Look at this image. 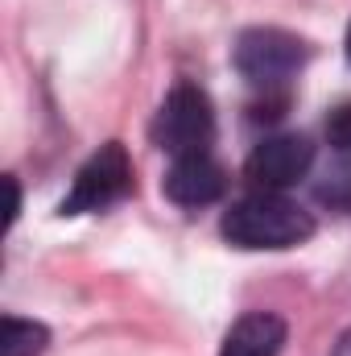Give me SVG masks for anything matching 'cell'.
Segmentation results:
<instances>
[{
	"label": "cell",
	"mask_w": 351,
	"mask_h": 356,
	"mask_svg": "<svg viewBox=\"0 0 351 356\" xmlns=\"http://www.w3.org/2000/svg\"><path fill=\"white\" fill-rule=\"evenodd\" d=\"M310 166H314L310 137H302V133H277V137H264L261 145L248 154L244 175L261 191H285V186H293V182H302V178L310 175Z\"/></svg>",
	"instance_id": "5"
},
{
	"label": "cell",
	"mask_w": 351,
	"mask_h": 356,
	"mask_svg": "<svg viewBox=\"0 0 351 356\" xmlns=\"http://www.w3.org/2000/svg\"><path fill=\"white\" fill-rule=\"evenodd\" d=\"M327 141L335 149H343V154L351 149V99L331 108V116H327Z\"/></svg>",
	"instance_id": "9"
},
{
	"label": "cell",
	"mask_w": 351,
	"mask_h": 356,
	"mask_svg": "<svg viewBox=\"0 0 351 356\" xmlns=\"http://www.w3.org/2000/svg\"><path fill=\"white\" fill-rule=\"evenodd\" d=\"M232 63H236V71L252 88L277 91L310 63V46L298 33H285V29H273V25H257V29H244L236 38Z\"/></svg>",
	"instance_id": "3"
},
{
	"label": "cell",
	"mask_w": 351,
	"mask_h": 356,
	"mask_svg": "<svg viewBox=\"0 0 351 356\" xmlns=\"http://www.w3.org/2000/svg\"><path fill=\"white\" fill-rule=\"evenodd\" d=\"M50 344V332L33 319L4 315V336H0V356H42Z\"/></svg>",
	"instance_id": "8"
},
{
	"label": "cell",
	"mask_w": 351,
	"mask_h": 356,
	"mask_svg": "<svg viewBox=\"0 0 351 356\" xmlns=\"http://www.w3.org/2000/svg\"><path fill=\"white\" fill-rule=\"evenodd\" d=\"M228 178L223 166L211 158V154H194V158H174V166L162 178V191L166 199H174L178 207H207L223 195Z\"/></svg>",
	"instance_id": "6"
},
{
	"label": "cell",
	"mask_w": 351,
	"mask_h": 356,
	"mask_svg": "<svg viewBox=\"0 0 351 356\" xmlns=\"http://www.w3.org/2000/svg\"><path fill=\"white\" fill-rule=\"evenodd\" d=\"M132 191V158L120 141H108L79 166V175L71 182V195L58 203L62 216H87L103 211L112 203H120Z\"/></svg>",
	"instance_id": "4"
},
{
	"label": "cell",
	"mask_w": 351,
	"mask_h": 356,
	"mask_svg": "<svg viewBox=\"0 0 351 356\" xmlns=\"http://www.w3.org/2000/svg\"><path fill=\"white\" fill-rule=\"evenodd\" d=\"M153 141L170 158L211 154V145H215V108H211V95L198 83H174L170 95L162 99V108H157Z\"/></svg>",
	"instance_id": "2"
},
{
	"label": "cell",
	"mask_w": 351,
	"mask_h": 356,
	"mask_svg": "<svg viewBox=\"0 0 351 356\" xmlns=\"http://www.w3.org/2000/svg\"><path fill=\"white\" fill-rule=\"evenodd\" d=\"M4 186H8V228H12L17 211H21V186H17V178H4Z\"/></svg>",
	"instance_id": "10"
},
{
	"label": "cell",
	"mask_w": 351,
	"mask_h": 356,
	"mask_svg": "<svg viewBox=\"0 0 351 356\" xmlns=\"http://www.w3.org/2000/svg\"><path fill=\"white\" fill-rule=\"evenodd\" d=\"M285 348V319L273 311H248L223 336L219 356H281Z\"/></svg>",
	"instance_id": "7"
},
{
	"label": "cell",
	"mask_w": 351,
	"mask_h": 356,
	"mask_svg": "<svg viewBox=\"0 0 351 356\" xmlns=\"http://www.w3.org/2000/svg\"><path fill=\"white\" fill-rule=\"evenodd\" d=\"M348 58H351V25H348Z\"/></svg>",
	"instance_id": "12"
},
{
	"label": "cell",
	"mask_w": 351,
	"mask_h": 356,
	"mask_svg": "<svg viewBox=\"0 0 351 356\" xmlns=\"http://www.w3.org/2000/svg\"><path fill=\"white\" fill-rule=\"evenodd\" d=\"M219 232L236 249H298L314 236V216L281 191H257L228 207Z\"/></svg>",
	"instance_id": "1"
},
{
	"label": "cell",
	"mask_w": 351,
	"mask_h": 356,
	"mask_svg": "<svg viewBox=\"0 0 351 356\" xmlns=\"http://www.w3.org/2000/svg\"><path fill=\"white\" fill-rule=\"evenodd\" d=\"M335 356H351V332L339 340V348H335Z\"/></svg>",
	"instance_id": "11"
}]
</instances>
